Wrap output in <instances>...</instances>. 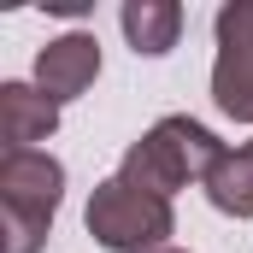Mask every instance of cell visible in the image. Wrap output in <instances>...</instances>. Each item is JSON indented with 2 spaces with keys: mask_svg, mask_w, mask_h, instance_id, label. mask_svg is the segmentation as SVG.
<instances>
[{
  "mask_svg": "<svg viewBox=\"0 0 253 253\" xmlns=\"http://www.w3.org/2000/svg\"><path fill=\"white\" fill-rule=\"evenodd\" d=\"M224 153L230 147L206 124H194V118H159L141 141H129L118 177H124L129 189H147V194H159V200H171L189 183H206Z\"/></svg>",
  "mask_w": 253,
  "mask_h": 253,
  "instance_id": "1",
  "label": "cell"
},
{
  "mask_svg": "<svg viewBox=\"0 0 253 253\" xmlns=\"http://www.w3.org/2000/svg\"><path fill=\"white\" fill-rule=\"evenodd\" d=\"M65 200V165L53 153H6L0 159V253H42L53 212Z\"/></svg>",
  "mask_w": 253,
  "mask_h": 253,
  "instance_id": "2",
  "label": "cell"
},
{
  "mask_svg": "<svg viewBox=\"0 0 253 253\" xmlns=\"http://www.w3.org/2000/svg\"><path fill=\"white\" fill-rule=\"evenodd\" d=\"M88 236L112 253H165V242L177 236V218H171V200L147 189H129L124 177H106L88 194Z\"/></svg>",
  "mask_w": 253,
  "mask_h": 253,
  "instance_id": "3",
  "label": "cell"
},
{
  "mask_svg": "<svg viewBox=\"0 0 253 253\" xmlns=\"http://www.w3.org/2000/svg\"><path fill=\"white\" fill-rule=\"evenodd\" d=\"M218 59H212V100L224 118L253 124V0L218 6Z\"/></svg>",
  "mask_w": 253,
  "mask_h": 253,
  "instance_id": "4",
  "label": "cell"
},
{
  "mask_svg": "<svg viewBox=\"0 0 253 253\" xmlns=\"http://www.w3.org/2000/svg\"><path fill=\"white\" fill-rule=\"evenodd\" d=\"M94 77H100V42H94L88 30H71V36L47 42V47L36 53V83H42V94H47L53 106L88 94Z\"/></svg>",
  "mask_w": 253,
  "mask_h": 253,
  "instance_id": "5",
  "label": "cell"
},
{
  "mask_svg": "<svg viewBox=\"0 0 253 253\" xmlns=\"http://www.w3.org/2000/svg\"><path fill=\"white\" fill-rule=\"evenodd\" d=\"M59 129V106L30 83H0V141L6 153H30V141H47Z\"/></svg>",
  "mask_w": 253,
  "mask_h": 253,
  "instance_id": "6",
  "label": "cell"
},
{
  "mask_svg": "<svg viewBox=\"0 0 253 253\" xmlns=\"http://www.w3.org/2000/svg\"><path fill=\"white\" fill-rule=\"evenodd\" d=\"M118 24H124V36H129L135 53L159 59V53H171L177 36H183V6H177V0H124Z\"/></svg>",
  "mask_w": 253,
  "mask_h": 253,
  "instance_id": "7",
  "label": "cell"
},
{
  "mask_svg": "<svg viewBox=\"0 0 253 253\" xmlns=\"http://www.w3.org/2000/svg\"><path fill=\"white\" fill-rule=\"evenodd\" d=\"M206 200L224 212V218H253V141L230 147L218 159V171L206 177Z\"/></svg>",
  "mask_w": 253,
  "mask_h": 253,
  "instance_id": "8",
  "label": "cell"
},
{
  "mask_svg": "<svg viewBox=\"0 0 253 253\" xmlns=\"http://www.w3.org/2000/svg\"><path fill=\"white\" fill-rule=\"evenodd\" d=\"M165 253H183V248H165Z\"/></svg>",
  "mask_w": 253,
  "mask_h": 253,
  "instance_id": "9",
  "label": "cell"
}]
</instances>
